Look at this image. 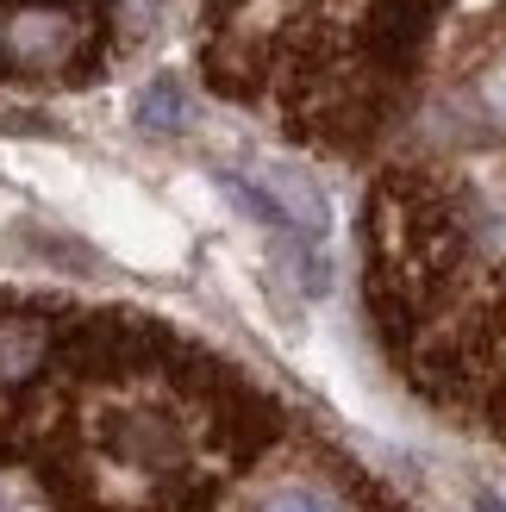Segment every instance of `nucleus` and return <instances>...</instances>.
<instances>
[{"mask_svg":"<svg viewBox=\"0 0 506 512\" xmlns=\"http://www.w3.org/2000/svg\"><path fill=\"white\" fill-rule=\"evenodd\" d=\"M132 119L144 125V132H182V125L194 119V107H188V94H182L175 75H157V82L132 100Z\"/></svg>","mask_w":506,"mask_h":512,"instance_id":"nucleus-4","label":"nucleus"},{"mask_svg":"<svg viewBox=\"0 0 506 512\" xmlns=\"http://www.w3.org/2000/svg\"><path fill=\"white\" fill-rule=\"evenodd\" d=\"M250 188L275 207L282 232L294 225V238H307V244H319L325 232H332V207H325V194H319V182H313L307 169H294V163H257V169H250Z\"/></svg>","mask_w":506,"mask_h":512,"instance_id":"nucleus-2","label":"nucleus"},{"mask_svg":"<svg viewBox=\"0 0 506 512\" xmlns=\"http://www.w3.org/2000/svg\"><path fill=\"white\" fill-rule=\"evenodd\" d=\"M257 512H344V506L319 488H275V494L257 500Z\"/></svg>","mask_w":506,"mask_h":512,"instance_id":"nucleus-5","label":"nucleus"},{"mask_svg":"<svg viewBox=\"0 0 506 512\" xmlns=\"http://www.w3.org/2000/svg\"><path fill=\"white\" fill-rule=\"evenodd\" d=\"M482 512H506V506H500V500H494V494H482Z\"/></svg>","mask_w":506,"mask_h":512,"instance_id":"nucleus-6","label":"nucleus"},{"mask_svg":"<svg viewBox=\"0 0 506 512\" xmlns=\"http://www.w3.org/2000/svg\"><path fill=\"white\" fill-rule=\"evenodd\" d=\"M94 25V0H0V75H75Z\"/></svg>","mask_w":506,"mask_h":512,"instance_id":"nucleus-1","label":"nucleus"},{"mask_svg":"<svg viewBox=\"0 0 506 512\" xmlns=\"http://www.w3.org/2000/svg\"><path fill=\"white\" fill-rule=\"evenodd\" d=\"M44 356H50V319L7 306L0 313V388H25L44 369Z\"/></svg>","mask_w":506,"mask_h":512,"instance_id":"nucleus-3","label":"nucleus"}]
</instances>
